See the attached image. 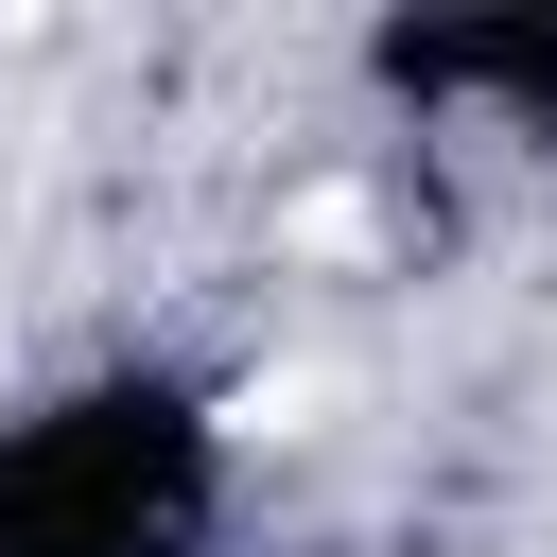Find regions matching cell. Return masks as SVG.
Instances as JSON below:
<instances>
[{
  "label": "cell",
  "instance_id": "cell-1",
  "mask_svg": "<svg viewBox=\"0 0 557 557\" xmlns=\"http://www.w3.org/2000/svg\"><path fill=\"white\" fill-rule=\"evenodd\" d=\"M313 400H331V383H313V366H261V383H244V435H296V418H313Z\"/></svg>",
  "mask_w": 557,
  "mask_h": 557
}]
</instances>
